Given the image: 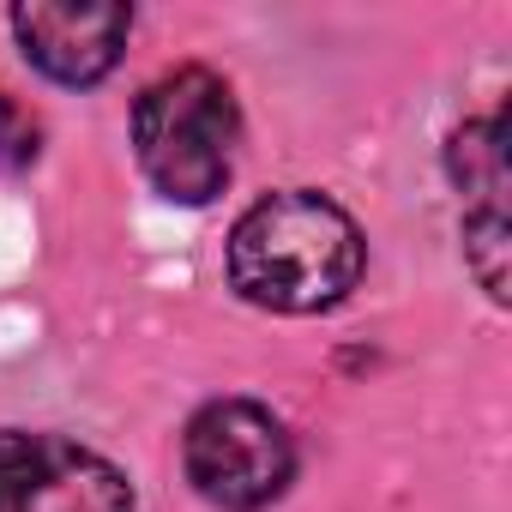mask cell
<instances>
[{
	"instance_id": "obj_5",
	"label": "cell",
	"mask_w": 512,
	"mask_h": 512,
	"mask_svg": "<svg viewBox=\"0 0 512 512\" xmlns=\"http://www.w3.org/2000/svg\"><path fill=\"white\" fill-rule=\"evenodd\" d=\"M133 31V7L115 0H31L13 7V37L25 49V61L55 79V85H97L115 73L121 49Z\"/></svg>"
},
{
	"instance_id": "obj_2",
	"label": "cell",
	"mask_w": 512,
	"mask_h": 512,
	"mask_svg": "<svg viewBox=\"0 0 512 512\" xmlns=\"http://www.w3.org/2000/svg\"><path fill=\"white\" fill-rule=\"evenodd\" d=\"M241 109L211 67L157 73L133 103V157L175 205H211L235 175Z\"/></svg>"
},
{
	"instance_id": "obj_6",
	"label": "cell",
	"mask_w": 512,
	"mask_h": 512,
	"mask_svg": "<svg viewBox=\"0 0 512 512\" xmlns=\"http://www.w3.org/2000/svg\"><path fill=\"white\" fill-rule=\"evenodd\" d=\"M446 163H452V181L464 187V211L470 205H506V115H482V121H464L446 145Z\"/></svg>"
},
{
	"instance_id": "obj_1",
	"label": "cell",
	"mask_w": 512,
	"mask_h": 512,
	"mask_svg": "<svg viewBox=\"0 0 512 512\" xmlns=\"http://www.w3.org/2000/svg\"><path fill=\"white\" fill-rule=\"evenodd\" d=\"M362 266L356 217L314 187L247 205L229 229V290L266 314H326L362 284Z\"/></svg>"
},
{
	"instance_id": "obj_7",
	"label": "cell",
	"mask_w": 512,
	"mask_h": 512,
	"mask_svg": "<svg viewBox=\"0 0 512 512\" xmlns=\"http://www.w3.org/2000/svg\"><path fill=\"white\" fill-rule=\"evenodd\" d=\"M464 260L476 284L506 302V205H470L464 211Z\"/></svg>"
},
{
	"instance_id": "obj_3",
	"label": "cell",
	"mask_w": 512,
	"mask_h": 512,
	"mask_svg": "<svg viewBox=\"0 0 512 512\" xmlns=\"http://www.w3.org/2000/svg\"><path fill=\"white\" fill-rule=\"evenodd\" d=\"M181 470L199 500L223 512H260L272 506L296 476V440L290 428L253 398H217L193 410L181 434Z\"/></svg>"
},
{
	"instance_id": "obj_8",
	"label": "cell",
	"mask_w": 512,
	"mask_h": 512,
	"mask_svg": "<svg viewBox=\"0 0 512 512\" xmlns=\"http://www.w3.org/2000/svg\"><path fill=\"white\" fill-rule=\"evenodd\" d=\"M37 157H43V127H37V115H31L19 97L0 91V175H19V169H31Z\"/></svg>"
},
{
	"instance_id": "obj_4",
	"label": "cell",
	"mask_w": 512,
	"mask_h": 512,
	"mask_svg": "<svg viewBox=\"0 0 512 512\" xmlns=\"http://www.w3.org/2000/svg\"><path fill=\"white\" fill-rule=\"evenodd\" d=\"M0 512H133V488L67 434L0 428Z\"/></svg>"
}]
</instances>
